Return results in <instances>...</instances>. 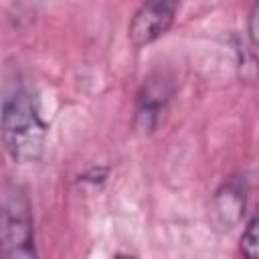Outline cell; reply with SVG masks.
I'll list each match as a JSON object with an SVG mask.
<instances>
[{
    "instance_id": "4",
    "label": "cell",
    "mask_w": 259,
    "mask_h": 259,
    "mask_svg": "<svg viewBox=\"0 0 259 259\" xmlns=\"http://www.w3.org/2000/svg\"><path fill=\"white\" fill-rule=\"evenodd\" d=\"M243 210H245V192H243L241 182L237 180L225 182L223 188L214 194V200L210 206L214 227L221 231L233 229L239 223Z\"/></svg>"
},
{
    "instance_id": "7",
    "label": "cell",
    "mask_w": 259,
    "mask_h": 259,
    "mask_svg": "<svg viewBox=\"0 0 259 259\" xmlns=\"http://www.w3.org/2000/svg\"><path fill=\"white\" fill-rule=\"evenodd\" d=\"M115 259H136V257H130V255H115Z\"/></svg>"
},
{
    "instance_id": "1",
    "label": "cell",
    "mask_w": 259,
    "mask_h": 259,
    "mask_svg": "<svg viewBox=\"0 0 259 259\" xmlns=\"http://www.w3.org/2000/svg\"><path fill=\"white\" fill-rule=\"evenodd\" d=\"M0 138L12 160L36 162L40 158L47 142V123L28 91L16 89L2 99Z\"/></svg>"
},
{
    "instance_id": "3",
    "label": "cell",
    "mask_w": 259,
    "mask_h": 259,
    "mask_svg": "<svg viewBox=\"0 0 259 259\" xmlns=\"http://www.w3.org/2000/svg\"><path fill=\"white\" fill-rule=\"evenodd\" d=\"M178 10L176 2H166V0H152L144 2L132 16L127 34L134 47H144L160 38L172 24L174 14Z\"/></svg>"
},
{
    "instance_id": "6",
    "label": "cell",
    "mask_w": 259,
    "mask_h": 259,
    "mask_svg": "<svg viewBox=\"0 0 259 259\" xmlns=\"http://www.w3.org/2000/svg\"><path fill=\"white\" fill-rule=\"evenodd\" d=\"M257 20H259V4H253L251 14H249V36H251V51L257 47Z\"/></svg>"
},
{
    "instance_id": "5",
    "label": "cell",
    "mask_w": 259,
    "mask_h": 259,
    "mask_svg": "<svg viewBox=\"0 0 259 259\" xmlns=\"http://www.w3.org/2000/svg\"><path fill=\"white\" fill-rule=\"evenodd\" d=\"M241 255L243 259H257V217H251L241 237Z\"/></svg>"
},
{
    "instance_id": "2",
    "label": "cell",
    "mask_w": 259,
    "mask_h": 259,
    "mask_svg": "<svg viewBox=\"0 0 259 259\" xmlns=\"http://www.w3.org/2000/svg\"><path fill=\"white\" fill-rule=\"evenodd\" d=\"M0 259H38L30 202L14 182L0 186Z\"/></svg>"
}]
</instances>
